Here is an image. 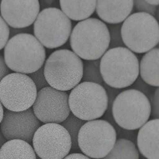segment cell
<instances>
[{"mask_svg": "<svg viewBox=\"0 0 159 159\" xmlns=\"http://www.w3.org/2000/svg\"><path fill=\"white\" fill-rule=\"evenodd\" d=\"M10 73V69L6 65L4 58L2 55L0 54V81L2 80V78L5 77L7 75Z\"/></svg>", "mask_w": 159, "mask_h": 159, "instance_id": "cell-30", "label": "cell"}, {"mask_svg": "<svg viewBox=\"0 0 159 159\" xmlns=\"http://www.w3.org/2000/svg\"><path fill=\"white\" fill-rule=\"evenodd\" d=\"M115 123L124 130H136L149 121L151 106L148 98L134 89L119 92L111 109Z\"/></svg>", "mask_w": 159, "mask_h": 159, "instance_id": "cell-5", "label": "cell"}, {"mask_svg": "<svg viewBox=\"0 0 159 159\" xmlns=\"http://www.w3.org/2000/svg\"><path fill=\"white\" fill-rule=\"evenodd\" d=\"M39 1H8L2 0L0 4L1 17L13 29H23L31 26L40 13Z\"/></svg>", "mask_w": 159, "mask_h": 159, "instance_id": "cell-14", "label": "cell"}, {"mask_svg": "<svg viewBox=\"0 0 159 159\" xmlns=\"http://www.w3.org/2000/svg\"><path fill=\"white\" fill-rule=\"evenodd\" d=\"M39 3H40V5L43 4L45 7H51L52 4L54 3V0H45V1H42V2H39Z\"/></svg>", "mask_w": 159, "mask_h": 159, "instance_id": "cell-33", "label": "cell"}, {"mask_svg": "<svg viewBox=\"0 0 159 159\" xmlns=\"http://www.w3.org/2000/svg\"><path fill=\"white\" fill-rule=\"evenodd\" d=\"M41 123L34 114L32 108L23 111H11L6 109L0 123V129L7 140H22L30 143Z\"/></svg>", "mask_w": 159, "mask_h": 159, "instance_id": "cell-13", "label": "cell"}, {"mask_svg": "<svg viewBox=\"0 0 159 159\" xmlns=\"http://www.w3.org/2000/svg\"><path fill=\"white\" fill-rule=\"evenodd\" d=\"M159 49L154 48L146 52L139 64L140 76L145 83L151 87L158 88Z\"/></svg>", "mask_w": 159, "mask_h": 159, "instance_id": "cell-17", "label": "cell"}, {"mask_svg": "<svg viewBox=\"0 0 159 159\" xmlns=\"http://www.w3.org/2000/svg\"><path fill=\"white\" fill-rule=\"evenodd\" d=\"M36 159H41V158H39V157H37Z\"/></svg>", "mask_w": 159, "mask_h": 159, "instance_id": "cell-37", "label": "cell"}, {"mask_svg": "<svg viewBox=\"0 0 159 159\" xmlns=\"http://www.w3.org/2000/svg\"><path fill=\"white\" fill-rule=\"evenodd\" d=\"M121 24L109 25L107 26L109 35H110V44H109L110 49L125 46L121 36Z\"/></svg>", "mask_w": 159, "mask_h": 159, "instance_id": "cell-23", "label": "cell"}, {"mask_svg": "<svg viewBox=\"0 0 159 159\" xmlns=\"http://www.w3.org/2000/svg\"><path fill=\"white\" fill-rule=\"evenodd\" d=\"M7 143V139L4 138L3 134H2L1 129H0V147H2L5 143Z\"/></svg>", "mask_w": 159, "mask_h": 159, "instance_id": "cell-34", "label": "cell"}, {"mask_svg": "<svg viewBox=\"0 0 159 159\" xmlns=\"http://www.w3.org/2000/svg\"><path fill=\"white\" fill-rule=\"evenodd\" d=\"M133 2H134L136 11L139 13H146V14L155 17L157 14V7L150 5L147 3V1H144V0H134Z\"/></svg>", "mask_w": 159, "mask_h": 159, "instance_id": "cell-26", "label": "cell"}, {"mask_svg": "<svg viewBox=\"0 0 159 159\" xmlns=\"http://www.w3.org/2000/svg\"><path fill=\"white\" fill-rule=\"evenodd\" d=\"M44 76L49 87L67 92L80 83L83 76L82 60L67 49L52 52L44 64Z\"/></svg>", "mask_w": 159, "mask_h": 159, "instance_id": "cell-4", "label": "cell"}, {"mask_svg": "<svg viewBox=\"0 0 159 159\" xmlns=\"http://www.w3.org/2000/svg\"><path fill=\"white\" fill-rule=\"evenodd\" d=\"M69 106L70 112L80 120H96L107 110V93L102 85L82 82L71 90Z\"/></svg>", "mask_w": 159, "mask_h": 159, "instance_id": "cell-7", "label": "cell"}, {"mask_svg": "<svg viewBox=\"0 0 159 159\" xmlns=\"http://www.w3.org/2000/svg\"><path fill=\"white\" fill-rule=\"evenodd\" d=\"M151 86L147 84V83H145L143 80L141 79V77H138L137 80L133 84V89L134 90H137L139 92H142L143 94H144L145 96L148 98V99L150 100V103L152 101V99H153V96H154V89H152Z\"/></svg>", "mask_w": 159, "mask_h": 159, "instance_id": "cell-24", "label": "cell"}, {"mask_svg": "<svg viewBox=\"0 0 159 159\" xmlns=\"http://www.w3.org/2000/svg\"><path fill=\"white\" fill-rule=\"evenodd\" d=\"M33 31V27L30 26L27 28H23V29H13V28H10V37L15 36V35L21 34H30Z\"/></svg>", "mask_w": 159, "mask_h": 159, "instance_id": "cell-31", "label": "cell"}, {"mask_svg": "<svg viewBox=\"0 0 159 159\" xmlns=\"http://www.w3.org/2000/svg\"><path fill=\"white\" fill-rule=\"evenodd\" d=\"M32 143L35 154L41 159H63L72 147L68 131L57 123L41 125L34 134Z\"/></svg>", "mask_w": 159, "mask_h": 159, "instance_id": "cell-11", "label": "cell"}, {"mask_svg": "<svg viewBox=\"0 0 159 159\" xmlns=\"http://www.w3.org/2000/svg\"><path fill=\"white\" fill-rule=\"evenodd\" d=\"M101 159H139V153L135 144L120 139L116 140L110 153Z\"/></svg>", "mask_w": 159, "mask_h": 159, "instance_id": "cell-20", "label": "cell"}, {"mask_svg": "<svg viewBox=\"0 0 159 159\" xmlns=\"http://www.w3.org/2000/svg\"><path fill=\"white\" fill-rule=\"evenodd\" d=\"M113 127L116 131V136H117L118 139H127L128 141L135 144L136 139H137V133L135 132V130H124V129L120 128L117 125H115Z\"/></svg>", "mask_w": 159, "mask_h": 159, "instance_id": "cell-27", "label": "cell"}, {"mask_svg": "<svg viewBox=\"0 0 159 159\" xmlns=\"http://www.w3.org/2000/svg\"><path fill=\"white\" fill-rule=\"evenodd\" d=\"M150 106H151V112L153 114V117L156 119H158L159 118V89L156 88L154 91V96L152 101L150 102Z\"/></svg>", "mask_w": 159, "mask_h": 159, "instance_id": "cell-29", "label": "cell"}, {"mask_svg": "<svg viewBox=\"0 0 159 159\" xmlns=\"http://www.w3.org/2000/svg\"><path fill=\"white\" fill-rule=\"evenodd\" d=\"M29 77L33 80V82L34 83L35 86H36L37 90L40 91L41 89H45L46 87H49V84L45 80V76H44V68H41L38 69L36 72H33L31 74L28 75Z\"/></svg>", "mask_w": 159, "mask_h": 159, "instance_id": "cell-25", "label": "cell"}, {"mask_svg": "<svg viewBox=\"0 0 159 159\" xmlns=\"http://www.w3.org/2000/svg\"><path fill=\"white\" fill-rule=\"evenodd\" d=\"M10 39V27L0 15V50L4 49Z\"/></svg>", "mask_w": 159, "mask_h": 159, "instance_id": "cell-28", "label": "cell"}, {"mask_svg": "<svg viewBox=\"0 0 159 159\" xmlns=\"http://www.w3.org/2000/svg\"><path fill=\"white\" fill-rule=\"evenodd\" d=\"M63 159H91L89 157L85 156L84 154H80V153H72V154H68Z\"/></svg>", "mask_w": 159, "mask_h": 159, "instance_id": "cell-32", "label": "cell"}, {"mask_svg": "<svg viewBox=\"0 0 159 159\" xmlns=\"http://www.w3.org/2000/svg\"><path fill=\"white\" fill-rule=\"evenodd\" d=\"M84 64L82 82H89L97 84H103L101 73L99 70V60L86 61Z\"/></svg>", "mask_w": 159, "mask_h": 159, "instance_id": "cell-22", "label": "cell"}, {"mask_svg": "<svg viewBox=\"0 0 159 159\" xmlns=\"http://www.w3.org/2000/svg\"><path fill=\"white\" fill-rule=\"evenodd\" d=\"M4 61L10 70L29 75L44 66L46 52L31 34H21L9 39L4 48Z\"/></svg>", "mask_w": 159, "mask_h": 159, "instance_id": "cell-1", "label": "cell"}, {"mask_svg": "<svg viewBox=\"0 0 159 159\" xmlns=\"http://www.w3.org/2000/svg\"><path fill=\"white\" fill-rule=\"evenodd\" d=\"M72 22L56 7L44 8L34 23V36L44 48L57 49L65 45L72 33Z\"/></svg>", "mask_w": 159, "mask_h": 159, "instance_id": "cell-8", "label": "cell"}, {"mask_svg": "<svg viewBox=\"0 0 159 159\" xmlns=\"http://www.w3.org/2000/svg\"><path fill=\"white\" fill-rule=\"evenodd\" d=\"M32 110L40 122L61 124L70 115L69 94L49 86L41 89L37 93Z\"/></svg>", "mask_w": 159, "mask_h": 159, "instance_id": "cell-12", "label": "cell"}, {"mask_svg": "<svg viewBox=\"0 0 159 159\" xmlns=\"http://www.w3.org/2000/svg\"><path fill=\"white\" fill-rule=\"evenodd\" d=\"M147 1V2L148 4H150V5L151 6H154V7H157V6L159 5V1L158 0H155V1H152V0H146Z\"/></svg>", "mask_w": 159, "mask_h": 159, "instance_id": "cell-35", "label": "cell"}, {"mask_svg": "<svg viewBox=\"0 0 159 159\" xmlns=\"http://www.w3.org/2000/svg\"><path fill=\"white\" fill-rule=\"evenodd\" d=\"M37 156L30 143L22 140H10L0 147V159H36Z\"/></svg>", "mask_w": 159, "mask_h": 159, "instance_id": "cell-19", "label": "cell"}, {"mask_svg": "<svg viewBox=\"0 0 159 159\" xmlns=\"http://www.w3.org/2000/svg\"><path fill=\"white\" fill-rule=\"evenodd\" d=\"M134 8V2L132 0L127 1H96V13L102 22L110 25L121 24Z\"/></svg>", "mask_w": 159, "mask_h": 159, "instance_id": "cell-15", "label": "cell"}, {"mask_svg": "<svg viewBox=\"0 0 159 159\" xmlns=\"http://www.w3.org/2000/svg\"><path fill=\"white\" fill-rule=\"evenodd\" d=\"M61 11L69 19L84 21L90 18L96 11V1H60Z\"/></svg>", "mask_w": 159, "mask_h": 159, "instance_id": "cell-18", "label": "cell"}, {"mask_svg": "<svg viewBox=\"0 0 159 159\" xmlns=\"http://www.w3.org/2000/svg\"><path fill=\"white\" fill-rule=\"evenodd\" d=\"M38 90L28 75L12 72L0 81V103L11 111H23L31 108Z\"/></svg>", "mask_w": 159, "mask_h": 159, "instance_id": "cell-10", "label": "cell"}, {"mask_svg": "<svg viewBox=\"0 0 159 159\" xmlns=\"http://www.w3.org/2000/svg\"><path fill=\"white\" fill-rule=\"evenodd\" d=\"M84 124V121L80 120L72 114L69 115V117L61 123V125L67 130L70 135L71 142H72V147H71L72 151H79L80 150L79 147H78L77 137L80 129L81 128Z\"/></svg>", "mask_w": 159, "mask_h": 159, "instance_id": "cell-21", "label": "cell"}, {"mask_svg": "<svg viewBox=\"0 0 159 159\" xmlns=\"http://www.w3.org/2000/svg\"><path fill=\"white\" fill-rule=\"evenodd\" d=\"M123 44L136 53H146L159 42V25L155 17L136 12L127 17L121 26Z\"/></svg>", "mask_w": 159, "mask_h": 159, "instance_id": "cell-6", "label": "cell"}, {"mask_svg": "<svg viewBox=\"0 0 159 159\" xmlns=\"http://www.w3.org/2000/svg\"><path fill=\"white\" fill-rule=\"evenodd\" d=\"M107 25L101 20L89 18L78 22L70 35V46L76 56L85 61H96L109 48Z\"/></svg>", "mask_w": 159, "mask_h": 159, "instance_id": "cell-2", "label": "cell"}, {"mask_svg": "<svg viewBox=\"0 0 159 159\" xmlns=\"http://www.w3.org/2000/svg\"><path fill=\"white\" fill-rule=\"evenodd\" d=\"M117 140L116 131L105 119L92 120L80 129L77 137L80 150L89 158L101 159L107 156Z\"/></svg>", "mask_w": 159, "mask_h": 159, "instance_id": "cell-9", "label": "cell"}, {"mask_svg": "<svg viewBox=\"0 0 159 159\" xmlns=\"http://www.w3.org/2000/svg\"><path fill=\"white\" fill-rule=\"evenodd\" d=\"M159 119H153L145 123L137 133V147L147 159H159Z\"/></svg>", "mask_w": 159, "mask_h": 159, "instance_id": "cell-16", "label": "cell"}, {"mask_svg": "<svg viewBox=\"0 0 159 159\" xmlns=\"http://www.w3.org/2000/svg\"><path fill=\"white\" fill-rule=\"evenodd\" d=\"M3 114H4V107H2V103H0V123L2 122V118H3Z\"/></svg>", "mask_w": 159, "mask_h": 159, "instance_id": "cell-36", "label": "cell"}, {"mask_svg": "<svg viewBox=\"0 0 159 159\" xmlns=\"http://www.w3.org/2000/svg\"><path fill=\"white\" fill-rule=\"evenodd\" d=\"M99 70L103 83L109 87H130L139 76V59L126 47L109 49L99 59Z\"/></svg>", "mask_w": 159, "mask_h": 159, "instance_id": "cell-3", "label": "cell"}]
</instances>
